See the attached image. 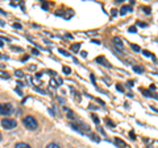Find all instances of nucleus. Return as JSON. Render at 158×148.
I'll return each instance as SVG.
<instances>
[{"mask_svg":"<svg viewBox=\"0 0 158 148\" xmlns=\"http://www.w3.org/2000/svg\"><path fill=\"white\" fill-rule=\"evenodd\" d=\"M23 123H24V126H25L28 130H37V120H36V118L32 116V115H28L25 116L23 119Z\"/></svg>","mask_w":158,"mask_h":148,"instance_id":"1","label":"nucleus"},{"mask_svg":"<svg viewBox=\"0 0 158 148\" xmlns=\"http://www.w3.org/2000/svg\"><path fill=\"white\" fill-rule=\"evenodd\" d=\"M2 126L6 128V130H13V128L17 126V122L15 119H11V118H4L2 120Z\"/></svg>","mask_w":158,"mask_h":148,"instance_id":"2","label":"nucleus"},{"mask_svg":"<svg viewBox=\"0 0 158 148\" xmlns=\"http://www.w3.org/2000/svg\"><path fill=\"white\" fill-rule=\"evenodd\" d=\"M12 112L11 103H2L0 105V115H9Z\"/></svg>","mask_w":158,"mask_h":148,"instance_id":"3","label":"nucleus"},{"mask_svg":"<svg viewBox=\"0 0 158 148\" xmlns=\"http://www.w3.org/2000/svg\"><path fill=\"white\" fill-rule=\"evenodd\" d=\"M96 62H99V63H103V66H106V67H112V65L110 62H108L107 60L103 56H100V57H98L96 58Z\"/></svg>","mask_w":158,"mask_h":148,"instance_id":"4","label":"nucleus"},{"mask_svg":"<svg viewBox=\"0 0 158 148\" xmlns=\"http://www.w3.org/2000/svg\"><path fill=\"white\" fill-rule=\"evenodd\" d=\"M113 42H115V46L117 49H120V50L124 49V45H123V40H121L120 37H115V38H113Z\"/></svg>","mask_w":158,"mask_h":148,"instance_id":"5","label":"nucleus"},{"mask_svg":"<svg viewBox=\"0 0 158 148\" xmlns=\"http://www.w3.org/2000/svg\"><path fill=\"white\" fill-rule=\"evenodd\" d=\"M132 11H133L132 6H123L121 9H120V15L121 16H124V15H127L128 12H132Z\"/></svg>","mask_w":158,"mask_h":148,"instance_id":"6","label":"nucleus"},{"mask_svg":"<svg viewBox=\"0 0 158 148\" xmlns=\"http://www.w3.org/2000/svg\"><path fill=\"white\" fill-rule=\"evenodd\" d=\"M115 143H116V146L120 147V148H125L127 147V143L124 140H121L120 137H115Z\"/></svg>","mask_w":158,"mask_h":148,"instance_id":"7","label":"nucleus"},{"mask_svg":"<svg viewBox=\"0 0 158 148\" xmlns=\"http://www.w3.org/2000/svg\"><path fill=\"white\" fill-rule=\"evenodd\" d=\"M15 148H32V147L27 144V143H17V144L15 146Z\"/></svg>","mask_w":158,"mask_h":148,"instance_id":"8","label":"nucleus"},{"mask_svg":"<svg viewBox=\"0 0 158 148\" xmlns=\"http://www.w3.org/2000/svg\"><path fill=\"white\" fill-rule=\"evenodd\" d=\"M141 93H142V94H144L146 98H152V97H153L152 93H150L149 90H146V89H141Z\"/></svg>","mask_w":158,"mask_h":148,"instance_id":"9","label":"nucleus"},{"mask_svg":"<svg viewBox=\"0 0 158 148\" xmlns=\"http://www.w3.org/2000/svg\"><path fill=\"white\" fill-rule=\"evenodd\" d=\"M71 50L73 52H78L79 50V49H81V44H73V45H71Z\"/></svg>","mask_w":158,"mask_h":148,"instance_id":"10","label":"nucleus"},{"mask_svg":"<svg viewBox=\"0 0 158 148\" xmlns=\"http://www.w3.org/2000/svg\"><path fill=\"white\" fill-rule=\"evenodd\" d=\"M67 118H69V119H71V120H74V119H75V114H74L71 110H67Z\"/></svg>","mask_w":158,"mask_h":148,"instance_id":"11","label":"nucleus"},{"mask_svg":"<svg viewBox=\"0 0 158 148\" xmlns=\"http://www.w3.org/2000/svg\"><path fill=\"white\" fill-rule=\"evenodd\" d=\"M133 70H135L136 73H138V74H142V72H144V69H142L141 66H133Z\"/></svg>","mask_w":158,"mask_h":148,"instance_id":"12","label":"nucleus"},{"mask_svg":"<svg viewBox=\"0 0 158 148\" xmlns=\"http://www.w3.org/2000/svg\"><path fill=\"white\" fill-rule=\"evenodd\" d=\"M46 148H61V146L57 144V143H50V144H48Z\"/></svg>","mask_w":158,"mask_h":148,"instance_id":"13","label":"nucleus"},{"mask_svg":"<svg viewBox=\"0 0 158 148\" xmlns=\"http://www.w3.org/2000/svg\"><path fill=\"white\" fill-rule=\"evenodd\" d=\"M0 78H6V80H8V78H9L8 73H7V72H2V70H0Z\"/></svg>","mask_w":158,"mask_h":148,"instance_id":"14","label":"nucleus"},{"mask_svg":"<svg viewBox=\"0 0 158 148\" xmlns=\"http://www.w3.org/2000/svg\"><path fill=\"white\" fill-rule=\"evenodd\" d=\"M15 74H16V77H19V78L24 77V72L23 70H16V72H15Z\"/></svg>","mask_w":158,"mask_h":148,"instance_id":"15","label":"nucleus"},{"mask_svg":"<svg viewBox=\"0 0 158 148\" xmlns=\"http://www.w3.org/2000/svg\"><path fill=\"white\" fill-rule=\"evenodd\" d=\"M131 46H132V49H133L135 52H140V50H141L140 46H138V45H135V44H131Z\"/></svg>","mask_w":158,"mask_h":148,"instance_id":"16","label":"nucleus"},{"mask_svg":"<svg viewBox=\"0 0 158 148\" xmlns=\"http://www.w3.org/2000/svg\"><path fill=\"white\" fill-rule=\"evenodd\" d=\"M63 73H65V74H70V73H71V69L67 67V66H65V67H63Z\"/></svg>","mask_w":158,"mask_h":148,"instance_id":"17","label":"nucleus"},{"mask_svg":"<svg viewBox=\"0 0 158 148\" xmlns=\"http://www.w3.org/2000/svg\"><path fill=\"white\" fill-rule=\"evenodd\" d=\"M90 136L92 137V139L94 140H95V141H100V137H99V136H96V135H94V134H90Z\"/></svg>","mask_w":158,"mask_h":148,"instance_id":"18","label":"nucleus"},{"mask_svg":"<svg viewBox=\"0 0 158 148\" xmlns=\"http://www.w3.org/2000/svg\"><path fill=\"white\" fill-rule=\"evenodd\" d=\"M91 118H92V120H94V122H95V123H96V124H99V118H98V116H96L95 114H94V115H91Z\"/></svg>","mask_w":158,"mask_h":148,"instance_id":"19","label":"nucleus"},{"mask_svg":"<svg viewBox=\"0 0 158 148\" xmlns=\"http://www.w3.org/2000/svg\"><path fill=\"white\" fill-rule=\"evenodd\" d=\"M116 89H117V90H118V91H121V93H123V91H124V87H123V86L120 85V83H117V85H116Z\"/></svg>","mask_w":158,"mask_h":148,"instance_id":"20","label":"nucleus"},{"mask_svg":"<svg viewBox=\"0 0 158 148\" xmlns=\"http://www.w3.org/2000/svg\"><path fill=\"white\" fill-rule=\"evenodd\" d=\"M58 52H59V53H62L63 56H69V53L65 50V49H58Z\"/></svg>","mask_w":158,"mask_h":148,"instance_id":"21","label":"nucleus"},{"mask_svg":"<svg viewBox=\"0 0 158 148\" xmlns=\"http://www.w3.org/2000/svg\"><path fill=\"white\" fill-rule=\"evenodd\" d=\"M137 25H138V27H142V28H145V27H146V24H144L142 21H137Z\"/></svg>","mask_w":158,"mask_h":148,"instance_id":"22","label":"nucleus"},{"mask_svg":"<svg viewBox=\"0 0 158 148\" xmlns=\"http://www.w3.org/2000/svg\"><path fill=\"white\" fill-rule=\"evenodd\" d=\"M142 53H144V54H145V56H146V57H152V56H153V54H152L150 52H148V50H144V52H142Z\"/></svg>","mask_w":158,"mask_h":148,"instance_id":"23","label":"nucleus"},{"mask_svg":"<svg viewBox=\"0 0 158 148\" xmlns=\"http://www.w3.org/2000/svg\"><path fill=\"white\" fill-rule=\"evenodd\" d=\"M129 32L136 33V32H137V28H136V27H131V28H129Z\"/></svg>","mask_w":158,"mask_h":148,"instance_id":"24","label":"nucleus"},{"mask_svg":"<svg viewBox=\"0 0 158 148\" xmlns=\"http://www.w3.org/2000/svg\"><path fill=\"white\" fill-rule=\"evenodd\" d=\"M50 85H52L53 87H57V82L54 81V80H52V81H50Z\"/></svg>","mask_w":158,"mask_h":148,"instance_id":"25","label":"nucleus"},{"mask_svg":"<svg viewBox=\"0 0 158 148\" xmlns=\"http://www.w3.org/2000/svg\"><path fill=\"white\" fill-rule=\"evenodd\" d=\"M13 28H17V29H21V25H20V24H17V23H15V24H13Z\"/></svg>","mask_w":158,"mask_h":148,"instance_id":"26","label":"nucleus"},{"mask_svg":"<svg viewBox=\"0 0 158 148\" xmlns=\"http://www.w3.org/2000/svg\"><path fill=\"white\" fill-rule=\"evenodd\" d=\"M144 11H145V13L149 15V13H150V8H149V7H145V8H144Z\"/></svg>","mask_w":158,"mask_h":148,"instance_id":"27","label":"nucleus"},{"mask_svg":"<svg viewBox=\"0 0 158 148\" xmlns=\"http://www.w3.org/2000/svg\"><path fill=\"white\" fill-rule=\"evenodd\" d=\"M81 56L86 58V57H87V52H85V50H83V52H81Z\"/></svg>","mask_w":158,"mask_h":148,"instance_id":"28","label":"nucleus"},{"mask_svg":"<svg viewBox=\"0 0 158 148\" xmlns=\"http://www.w3.org/2000/svg\"><path fill=\"white\" fill-rule=\"evenodd\" d=\"M129 136L132 137L133 140H135V137H136V135H135V132H129Z\"/></svg>","mask_w":158,"mask_h":148,"instance_id":"29","label":"nucleus"},{"mask_svg":"<svg viewBox=\"0 0 158 148\" xmlns=\"http://www.w3.org/2000/svg\"><path fill=\"white\" fill-rule=\"evenodd\" d=\"M88 108H91V110H96V106H94V105H90V106H88Z\"/></svg>","mask_w":158,"mask_h":148,"instance_id":"30","label":"nucleus"},{"mask_svg":"<svg viewBox=\"0 0 158 148\" xmlns=\"http://www.w3.org/2000/svg\"><path fill=\"white\" fill-rule=\"evenodd\" d=\"M106 122L108 123V124H110V126H115V124H113V123L111 122V120H108V119H106Z\"/></svg>","mask_w":158,"mask_h":148,"instance_id":"31","label":"nucleus"},{"mask_svg":"<svg viewBox=\"0 0 158 148\" xmlns=\"http://www.w3.org/2000/svg\"><path fill=\"white\" fill-rule=\"evenodd\" d=\"M112 15H113V16H116V15H117V11H116V9H112Z\"/></svg>","mask_w":158,"mask_h":148,"instance_id":"32","label":"nucleus"},{"mask_svg":"<svg viewBox=\"0 0 158 148\" xmlns=\"http://www.w3.org/2000/svg\"><path fill=\"white\" fill-rule=\"evenodd\" d=\"M34 69H36V66H34V65H32V66H29V70H34Z\"/></svg>","mask_w":158,"mask_h":148,"instance_id":"33","label":"nucleus"},{"mask_svg":"<svg viewBox=\"0 0 158 148\" xmlns=\"http://www.w3.org/2000/svg\"><path fill=\"white\" fill-rule=\"evenodd\" d=\"M42 77V74L41 73H38V74H36V78H41Z\"/></svg>","mask_w":158,"mask_h":148,"instance_id":"34","label":"nucleus"},{"mask_svg":"<svg viewBox=\"0 0 158 148\" xmlns=\"http://www.w3.org/2000/svg\"><path fill=\"white\" fill-rule=\"evenodd\" d=\"M150 90H156V85H150Z\"/></svg>","mask_w":158,"mask_h":148,"instance_id":"35","label":"nucleus"},{"mask_svg":"<svg viewBox=\"0 0 158 148\" xmlns=\"http://www.w3.org/2000/svg\"><path fill=\"white\" fill-rule=\"evenodd\" d=\"M128 85H129V86L132 87V86H133V81H128Z\"/></svg>","mask_w":158,"mask_h":148,"instance_id":"36","label":"nucleus"},{"mask_svg":"<svg viewBox=\"0 0 158 148\" xmlns=\"http://www.w3.org/2000/svg\"><path fill=\"white\" fill-rule=\"evenodd\" d=\"M66 37H67V38H73V34H69V33H67V34H66Z\"/></svg>","mask_w":158,"mask_h":148,"instance_id":"37","label":"nucleus"},{"mask_svg":"<svg viewBox=\"0 0 158 148\" xmlns=\"http://www.w3.org/2000/svg\"><path fill=\"white\" fill-rule=\"evenodd\" d=\"M34 54H38V50H37V49H33V50H32Z\"/></svg>","mask_w":158,"mask_h":148,"instance_id":"38","label":"nucleus"},{"mask_svg":"<svg viewBox=\"0 0 158 148\" xmlns=\"http://www.w3.org/2000/svg\"><path fill=\"white\" fill-rule=\"evenodd\" d=\"M0 58H4V60H7L8 57H6V56H2V53H0Z\"/></svg>","mask_w":158,"mask_h":148,"instance_id":"39","label":"nucleus"},{"mask_svg":"<svg viewBox=\"0 0 158 148\" xmlns=\"http://www.w3.org/2000/svg\"><path fill=\"white\" fill-rule=\"evenodd\" d=\"M0 13H2V15H7V12H4V11H2V9H0Z\"/></svg>","mask_w":158,"mask_h":148,"instance_id":"40","label":"nucleus"},{"mask_svg":"<svg viewBox=\"0 0 158 148\" xmlns=\"http://www.w3.org/2000/svg\"><path fill=\"white\" fill-rule=\"evenodd\" d=\"M3 45H4V44H3V41H2V40H0V48H2Z\"/></svg>","mask_w":158,"mask_h":148,"instance_id":"41","label":"nucleus"},{"mask_svg":"<svg viewBox=\"0 0 158 148\" xmlns=\"http://www.w3.org/2000/svg\"><path fill=\"white\" fill-rule=\"evenodd\" d=\"M0 140H2V134H0Z\"/></svg>","mask_w":158,"mask_h":148,"instance_id":"42","label":"nucleus"}]
</instances>
